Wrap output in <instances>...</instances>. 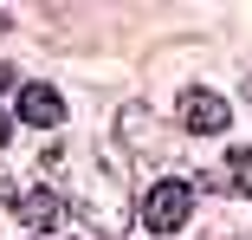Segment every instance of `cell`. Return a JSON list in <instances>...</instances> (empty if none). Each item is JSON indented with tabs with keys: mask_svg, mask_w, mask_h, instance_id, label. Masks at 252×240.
I'll return each instance as SVG.
<instances>
[{
	"mask_svg": "<svg viewBox=\"0 0 252 240\" xmlns=\"http://www.w3.org/2000/svg\"><path fill=\"white\" fill-rule=\"evenodd\" d=\"M20 123H32V130L65 123V98H59L52 84H20Z\"/></svg>",
	"mask_w": 252,
	"mask_h": 240,
	"instance_id": "obj_3",
	"label": "cell"
},
{
	"mask_svg": "<svg viewBox=\"0 0 252 240\" xmlns=\"http://www.w3.org/2000/svg\"><path fill=\"white\" fill-rule=\"evenodd\" d=\"M0 195H7V182H0Z\"/></svg>",
	"mask_w": 252,
	"mask_h": 240,
	"instance_id": "obj_9",
	"label": "cell"
},
{
	"mask_svg": "<svg viewBox=\"0 0 252 240\" xmlns=\"http://www.w3.org/2000/svg\"><path fill=\"white\" fill-rule=\"evenodd\" d=\"M20 221H26V227H39V240H45V234H52V227L65 221L59 188H32V195H20Z\"/></svg>",
	"mask_w": 252,
	"mask_h": 240,
	"instance_id": "obj_4",
	"label": "cell"
},
{
	"mask_svg": "<svg viewBox=\"0 0 252 240\" xmlns=\"http://www.w3.org/2000/svg\"><path fill=\"white\" fill-rule=\"evenodd\" d=\"M226 188H233V195H252V150L226 156Z\"/></svg>",
	"mask_w": 252,
	"mask_h": 240,
	"instance_id": "obj_5",
	"label": "cell"
},
{
	"mask_svg": "<svg viewBox=\"0 0 252 240\" xmlns=\"http://www.w3.org/2000/svg\"><path fill=\"white\" fill-rule=\"evenodd\" d=\"M0 33H7V13H0Z\"/></svg>",
	"mask_w": 252,
	"mask_h": 240,
	"instance_id": "obj_8",
	"label": "cell"
},
{
	"mask_svg": "<svg viewBox=\"0 0 252 240\" xmlns=\"http://www.w3.org/2000/svg\"><path fill=\"white\" fill-rule=\"evenodd\" d=\"M226 123H233V111H226L220 91H207V84H188V91H181V130H194V136H220Z\"/></svg>",
	"mask_w": 252,
	"mask_h": 240,
	"instance_id": "obj_2",
	"label": "cell"
},
{
	"mask_svg": "<svg viewBox=\"0 0 252 240\" xmlns=\"http://www.w3.org/2000/svg\"><path fill=\"white\" fill-rule=\"evenodd\" d=\"M188 208H194V188H188L181 175H162V182L142 195V227H149V234H175V227H188Z\"/></svg>",
	"mask_w": 252,
	"mask_h": 240,
	"instance_id": "obj_1",
	"label": "cell"
},
{
	"mask_svg": "<svg viewBox=\"0 0 252 240\" xmlns=\"http://www.w3.org/2000/svg\"><path fill=\"white\" fill-rule=\"evenodd\" d=\"M7 78H13V72H7V65H0V91H7Z\"/></svg>",
	"mask_w": 252,
	"mask_h": 240,
	"instance_id": "obj_7",
	"label": "cell"
},
{
	"mask_svg": "<svg viewBox=\"0 0 252 240\" xmlns=\"http://www.w3.org/2000/svg\"><path fill=\"white\" fill-rule=\"evenodd\" d=\"M7 130H13V123H7V111H0V150H7Z\"/></svg>",
	"mask_w": 252,
	"mask_h": 240,
	"instance_id": "obj_6",
	"label": "cell"
}]
</instances>
